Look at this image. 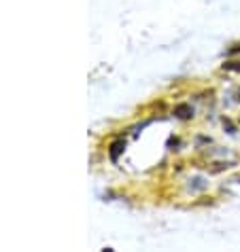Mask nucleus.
I'll return each instance as SVG.
<instances>
[{
    "instance_id": "nucleus-1",
    "label": "nucleus",
    "mask_w": 240,
    "mask_h": 252,
    "mask_svg": "<svg viewBox=\"0 0 240 252\" xmlns=\"http://www.w3.org/2000/svg\"><path fill=\"white\" fill-rule=\"evenodd\" d=\"M176 113H179V117H189V115H192V110H189L187 106H179V108H176Z\"/></svg>"
},
{
    "instance_id": "nucleus-3",
    "label": "nucleus",
    "mask_w": 240,
    "mask_h": 252,
    "mask_svg": "<svg viewBox=\"0 0 240 252\" xmlns=\"http://www.w3.org/2000/svg\"><path fill=\"white\" fill-rule=\"evenodd\" d=\"M232 53H240V45H236L234 49H232Z\"/></svg>"
},
{
    "instance_id": "nucleus-2",
    "label": "nucleus",
    "mask_w": 240,
    "mask_h": 252,
    "mask_svg": "<svg viewBox=\"0 0 240 252\" xmlns=\"http://www.w3.org/2000/svg\"><path fill=\"white\" fill-rule=\"evenodd\" d=\"M225 68H230V70H240V64H225Z\"/></svg>"
}]
</instances>
